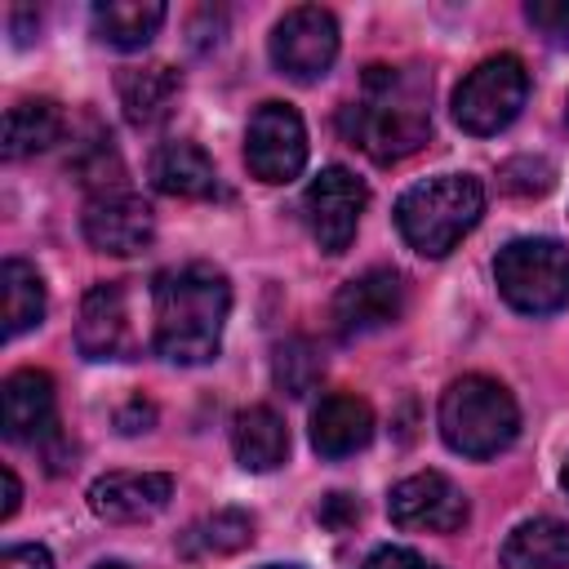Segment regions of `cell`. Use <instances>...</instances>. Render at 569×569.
<instances>
[{
	"instance_id": "1f68e13d",
	"label": "cell",
	"mask_w": 569,
	"mask_h": 569,
	"mask_svg": "<svg viewBox=\"0 0 569 569\" xmlns=\"http://www.w3.org/2000/svg\"><path fill=\"white\" fill-rule=\"evenodd\" d=\"M0 485H4V507H0V520H9V516L18 511V502H22V485H18L13 467H4V471H0Z\"/></svg>"
},
{
	"instance_id": "d6a6232c",
	"label": "cell",
	"mask_w": 569,
	"mask_h": 569,
	"mask_svg": "<svg viewBox=\"0 0 569 569\" xmlns=\"http://www.w3.org/2000/svg\"><path fill=\"white\" fill-rule=\"evenodd\" d=\"M93 569H129V565H120V560H102V565H93Z\"/></svg>"
},
{
	"instance_id": "44dd1931",
	"label": "cell",
	"mask_w": 569,
	"mask_h": 569,
	"mask_svg": "<svg viewBox=\"0 0 569 569\" xmlns=\"http://www.w3.org/2000/svg\"><path fill=\"white\" fill-rule=\"evenodd\" d=\"M67 129V116L53 98H22L4 111V156L22 160L36 151H49Z\"/></svg>"
},
{
	"instance_id": "ba28073f",
	"label": "cell",
	"mask_w": 569,
	"mask_h": 569,
	"mask_svg": "<svg viewBox=\"0 0 569 569\" xmlns=\"http://www.w3.org/2000/svg\"><path fill=\"white\" fill-rule=\"evenodd\" d=\"M338 58V22L320 4H298L271 27V62L289 80H320Z\"/></svg>"
},
{
	"instance_id": "4dcf8cb0",
	"label": "cell",
	"mask_w": 569,
	"mask_h": 569,
	"mask_svg": "<svg viewBox=\"0 0 569 569\" xmlns=\"http://www.w3.org/2000/svg\"><path fill=\"white\" fill-rule=\"evenodd\" d=\"M151 422H156V409H151L142 396H133V400H129V405L116 413V427H120L124 436H133V431H147Z\"/></svg>"
},
{
	"instance_id": "3957f363",
	"label": "cell",
	"mask_w": 569,
	"mask_h": 569,
	"mask_svg": "<svg viewBox=\"0 0 569 569\" xmlns=\"http://www.w3.org/2000/svg\"><path fill=\"white\" fill-rule=\"evenodd\" d=\"M485 213V187L471 173H440L396 200V227L422 258H445Z\"/></svg>"
},
{
	"instance_id": "d6986e66",
	"label": "cell",
	"mask_w": 569,
	"mask_h": 569,
	"mask_svg": "<svg viewBox=\"0 0 569 569\" xmlns=\"http://www.w3.org/2000/svg\"><path fill=\"white\" fill-rule=\"evenodd\" d=\"M231 449L244 471H276L289 458V427L271 405H249L231 422Z\"/></svg>"
},
{
	"instance_id": "7c38bea8",
	"label": "cell",
	"mask_w": 569,
	"mask_h": 569,
	"mask_svg": "<svg viewBox=\"0 0 569 569\" xmlns=\"http://www.w3.org/2000/svg\"><path fill=\"white\" fill-rule=\"evenodd\" d=\"M76 347L84 360H129L138 351L124 280H102L84 293L76 320Z\"/></svg>"
},
{
	"instance_id": "e575fe53",
	"label": "cell",
	"mask_w": 569,
	"mask_h": 569,
	"mask_svg": "<svg viewBox=\"0 0 569 569\" xmlns=\"http://www.w3.org/2000/svg\"><path fill=\"white\" fill-rule=\"evenodd\" d=\"M267 569H298V565H267Z\"/></svg>"
},
{
	"instance_id": "cb8c5ba5",
	"label": "cell",
	"mask_w": 569,
	"mask_h": 569,
	"mask_svg": "<svg viewBox=\"0 0 569 569\" xmlns=\"http://www.w3.org/2000/svg\"><path fill=\"white\" fill-rule=\"evenodd\" d=\"M253 542V516L236 511V507H222L213 516H204L200 525H191L182 533V551L187 556H231L240 547Z\"/></svg>"
},
{
	"instance_id": "52a82bcc",
	"label": "cell",
	"mask_w": 569,
	"mask_h": 569,
	"mask_svg": "<svg viewBox=\"0 0 569 569\" xmlns=\"http://www.w3.org/2000/svg\"><path fill=\"white\" fill-rule=\"evenodd\" d=\"M244 164L258 182H293L307 164V124L289 102H262L244 129Z\"/></svg>"
},
{
	"instance_id": "5b68a950",
	"label": "cell",
	"mask_w": 569,
	"mask_h": 569,
	"mask_svg": "<svg viewBox=\"0 0 569 569\" xmlns=\"http://www.w3.org/2000/svg\"><path fill=\"white\" fill-rule=\"evenodd\" d=\"M493 280L507 307L525 316H551L569 307V249L547 236H520L498 249Z\"/></svg>"
},
{
	"instance_id": "8fae6325",
	"label": "cell",
	"mask_w": 569,
	"mask_h": 569,
	"mask_svg": "<svg viewBox=\"0 0 569 569\" xmlns=\"http://www.w3.org/2000/svg\"><path fill=\"white\" fill-rule=\"evenodd\" d=\"M387 511L400 529H427V533H453L471 516L467 493L440 471H418V476H405L400 485H391Z\"/></svg>"
},
{
	"instance_id": "9a60e30c",
	"label": "cell",
	"mask_w": 569,
	"mask_h": 569,
	"mask_svg": "<svg viewBox=\"0 0 569 569\" xmlns=\"http://www.w3.org/2000/svg\"><path fill=\"white\" fill-rule=\"evenodd\" d=\"M0 422L9 440H53L58 436V396L44 369H18L0 387Z\"/></svg>"
},
{
	"instance_id": "8992f818",
	"label": "cell",
	"mask_w": 569,
	"mask_h": 569,
	"mask_svg": "<svg viewBox=\"0 0 569 569\" xmlns=\"http://www.w3.org/2000/svg\"><path fill=\"white\" fill-rule=\"evenodd\" d=\"M525 98H529L525 62L516 53H498V58H485L480 67H471L462 76V84L453 89V120L467 133L489 138L520 116Z\"/></svg>"
},
{
	"instance_id": "9c48e42d",
	"label": "cell",
	"mask_w": 569,
	"mask_h": 569,
	"mask_svg": "<svg viewBox=\"0 0 569 569\" xmlns=\"http://www.w3.org/2000/svg\"><path fill=\"white\" fill-rule=\"evenodd\" d=\"M365 204H369V191H365V182H360L351 169H342V164L320 169V173L311 178L307 196H302V218H307L311 240H316L325 253L351 249Z\"/></svg>"
},
{
	"instance_id": "4fadbf2b",
	"label": "cell",
	"mask_w": 569,
	"mask_h": 569,
	"mask_svg": "<svg viewBox=\"0 0 569 569\" xmlns=\"http://www.w3.org/2000/svg\"><path fill=\"white\" fill-rule=\"evenodd\" d=\"M80 227H84V240H89L98 253L124 258V253H138V249L151 244V236H156V213H151V204H147L142 196H133V191L120 187V191L93 196V200L84 204Z\"/></svg>"
},
{
	"instance_id": "d590c367",
	"label": "cell",
	"mask_w": 569,
	"mask_h": 569,
	"mask_svg": "<svg viewBox=\"0 0 569 569\" xmlns=\"http://www.w3.org/2000/svg\"><path fill=\"white\" fill-rule=\"evenodd\" d=\"M565 116H569V107H565Z\"/></svg>"
},
{
	"instance_id": "f546056e",
	"label": "cell",
	"mask_w": 569,
	"mask_h": 569,
	"mask_svg": "<svg viewBox=\"0 0 569 569\" xmlns=\"http://www.w3.org/2000/svg\"><path fill=\"white\" fill-rule=\"evenodd\" d=\"M320 520H325L329 529H347V525L360 520V502H356L351 493H329V498L320 502Z\"/></svg>"
},
{
	"instance_id": "484cf974",
	"label": "cell",
	"mask_w": 569,
	"mask_h": 569,
	"mask_svg": "<svg viewBox=\"0 0 569 569\" xmlns=\"http://www.w3.org/2000/svg\"><path fill=\"white\" fill-rule=\"evenodd\" d=\"M525 18H529V27L547 44L569 49V0H529L525 4Z\"/></svg>"
},
{
	"instance_id": "7402d4cb",
	"label": "cell",
	"mask_w": 569,
	"mask_h": 569,
	"mask_svg": "<svg viewBox=\"0 0 569 569\" xmlns=\"http://www.w3.org/2000/svg\"><path fill=\"white\" fill-rule=\"evenodd\" d=\"M164 22V4L160 0H102L93 4V31L102 44L111 49H142L151 44V36Z\"/></svg>"
},
{
	"instance_id": "f1b7e54d",
	"label": "cell",
	"mask_w": 569,
	"mask_h": 569,
	"mask_svg": "<svg viewBox=\"0 0 569 569\" xmlns=\"http://www.w3.org/2000/svg\"><path fill=\"white\" fill-rule=\"evenodd\" d=\"M0 569H53V560L40 542H18L0 551Z\"/></svg>"
},
{
	"instance_id": "ac0fdd59",
	"label": "cell",
	"mask_w": 569,
	"mask_h": 569,
	"mask_svg": "<svg viewBox=\"0 0 569 569\" xmlns=\"http://www.w3.org/2000/svg\"><path fill=\"white\" fill-rule=\"evenodd\" d=\"M116 93H120V107H124V120L133 129H156L178 93H182V76L169 67V62H147V67H124L116 76Z\"/></svg>"
},
{
	"instance_id": "6da1fadb",
	"label": "cell",
	"mask_w": 569,
	"mask_h": 569,
	"mask_svg": "<svg viewBox=\"0 0 569 569\" xmlns=\"http://www.w3.org/2000/svg\"><path fill=\"white\" fill-rule=\"evenodd\" d=\"M431 84L422 71L409 67H365L360 80V98L342 107L338 124L351 138V147H360L369 160L391 164L413 156L427 133H431V111H427Z\"/></svg>"
},
{
	"instance_id": "d4e9b609",
	"label": "cell",
	"mask_w": 569,
	"mask_h": 569,
	"mask_svg": "<svg viewBox=\"0 0 569 569\" xmlns=\"http://www.w3.org/2000/svg\"><path fill=\"white\" fill-rule=\"evenodd\" d=\"M271 378H276V387L289 391V396L316 391V382L325 378V356H320V347H316L311 338H284V342L276 347V356H271Z\"/></svg>"
},
{
	"instance_id": "5bb4252c",
	"label": "cell",
	"mask_w": 569,
	"mask_h": 569,
	"mask_svg": "<svg viewBox=\"0 0 569 569\" xmlns=\"http://www.w3.org/2000/svg\"><path fill=\"white\" fill-rule=\"evenodd\" d=\"M173 476L164 471H107L89 485V511L107 525H138L169 507Z\"/></svg>"
},
{
	"instance_id": "277c9868",
	"label": "cell",
	"mask_w": 569,
	"mask_h": 569,
	"mask_svg": "<svg viewBox=\"0 0 569 569\" xmlns=\"http://www.w3.org/2000/svg\"><path fill=\"white\" fill-rule=\"evenodd\" d=\"M520 431V409L511 391L485 373L453 378L440 396V436L462 458H493Z\"/></svg>"
},
{
	"instance_id": "603a6c76",
	"label": "cell",
	"mask_w": 569,
	"mask_h": 569,
	"mask_svg": "<svg viewBox=\"0 0 569 569\" xmlns=\"http://www.w3.org/2000/svg\"><path fill=\"white\" fill-rule=\"evenodd\" d=\"M0 307H4V338H18L44 320V280L31 262L4 258L0 267Z\"/></svg>"
},
{
	"instance_id": "7a4b0ae2",
	"label": "cell",
	"mask_w": 569,
	"mask_h": 569,
	"mask_svg": "<svg viewBox=\"0 0 569 569\" xmlns=\"http://www.w3.org/2000/svg\"><path fill=\"white\" fill-rule=\"evenodd\" d=\"M156 325L151 342L169 365H204L222 347V325L231 311V284L209 262H187L156 276L151 289Z\"/></svg>"
},
{
	"instance_id": "ffe728a7",
	"label": "cell",
	"mask_w": 569,
	"mask_h": 569,
	"mask_svg": "<svg viewBox=\"0 0 569 569\" xmlns=\"http://www.w3.org/2000/svg\"><path fill=\"white\" fill-rule=\"evenodd\" d=\"M498 560L502 569H569V525L556 516L520 520L507 533Z\"/></svg>"
},
{
	"instance_id": "e0dca14e",
	"label": "cell",
	"mask_w": 569,
	"mask_h": 569,
	"mask_svg": "<svg viewBox=\"0 0 569 569\" xmlns=\"http://www.w3.org/2000/svg\"><path fill=\"white\" fill-rule=\"evenodd\" d=\"M369 436H373V409L351 391H329L311 409V445L320 458H347L365 449Z\"/></svg>"
},
{
	"instance_id": "30bf717a",
	"label": "cell",
	"mask_w": 569,
	"mask_h": 569,
	"mask_svg": "<svg viewBox=\"0 0 569 569\" xmlns=\"http://www.w3.org/2000/svg\"><path fill=\"white\" fill-rule=\"evenodd\" d=\"M405 311V280L396 267H369L360 276H351L338 293H333V333L342 342H356L365 333L387 329L391 320H400Z\"/></svg>"
},
{
	"instance_id": "836d02e7",
	"label": "cell",
	"mask_w": 569,
	"mask_h": 569,
	"mask_svg": "<svg viewBox=\"0 0 569 569\" xmlns=\"http://www.w3.org/2000/svg\"><path fill=\"white\" fill-rule=\"evenodd\" d=\"M560 480H565V493H569V462H565V476Z\"/></svg>"
},
{
	"instance_id": "2e32d148",
	"label": "cell",
	"mask_w": 569,
	"mask_h": 569,
	"mask_svg": "<svg viewBox=\"0 0 569 569\" xmlns=\"http://www.w3.org/2000/svg\"><path fill=\"white\" fill-rule=\"evenodd\" d=\"M147 173H151V187L164 191V196H178V200H209L218 191V169L209 160V151L191 138H173V142H160L147 160Z\"/></svg>"
},
{
	"instance_id": "4316f807",
	"label": "cell",
	"mask_w": 569,
	"mask_h": 569,
	"mask_svg": "<svg viewBox=\"0 0 569 569\" xmlns=\"http://www.w3.org/2000/svg\"><path fill=\"white\" fill-rule=\"evenodd\" d=\"M507 169L525 173V178H516V182H502V187H507V191H516V196H542V191L551 187V164H547V160L520 156V160H511Z\"/></svg>"
},
{
	"instance_id": "83f0119b",
	"label": "cell",
	"mask_w": 569,
	"mask_h": 569,
	"mask_svg": "<svg viewBox=\"0 0 569 569\" xmlns=\"http://www.w3.org/2000/svg\"><path fill=\"white\" fill-rule=\"evenodd\" d=\"M360 569H440V565H431V560L418 556L413 547H378V551L365 556Z\"/></svg>"
}]
</instances>
